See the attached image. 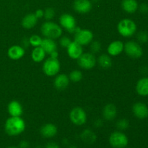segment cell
<instances>
[{
  "mask_svg": "<svg viewBox=\"0 0 148 148\" xmlns=\"http://www.w3.org/2000/svg\"><path fill=\"white\" fill-rule=\"evenodd\" d=\"M92 2L90 0H75L73 8L75 12L79 14H86L92 10Z\"/></svg>",
  "mask_w": 148,
  "mask_h": 148,
  "instance_id": "8fae6325",
  "label": "cell"
},
{
  "mask_svg": "<svg viewBox=\"0 0 148 148\" xmlns=\"http://www.w3.org/2000/svg\"><path fill=\"white\" fill-rule=\"evenodd\" d=\"M46 54V53L44 50L40 46H38V47H36L33 50L31 53V58L33 62L39 63L44 60Z\"/></svg>",
  "mask_w": 148,
  "mask_h": 148,
  "instance_id": "cb8c5ba5",
  "label": "cell"
},
{
  "mask_svg": "<svg viewBox=\"0 0 148 148\" xmlns=\"http://www.w3.org/2000/svg\"><path fill=\"white\" fill-rule=\"evenodd\" d=\"M124 51L132 59H139L143 54V50L141 46L138 43L132 40L127 42L124 44Z\"/></svg>",
  "mask_w": 148,
  "mask_h": 148,
  "instance_id": "52a82bcc",
  "label": "cell"
},
{
  "mask_svg": "<svg viewBox=\"0 0 148 148\" xmlns=\"http://www.w3.org/2000/svg\"><path fill=\"white\" fill-rule=\"evenodd\" d=\"M19 146H20V148H28L29 147V143H27V141H25V140H23V141L20 142Z\"/></svg>",
  "mask_w": 148,
  "mask_h": 148,
  "instance_id": "74e56055",
  "label": "cell"
},
{
  "mask_svg": "<svg viewBox=\"0 0 148 148\" xmlns=\"http://www.w3.org/2000/svg\"><path fill=\"white\" fill-rule=\"evenodd\" d=\"M124 49V44L123 43V42L120 41V40H115L108 45L107 51H108V54L113 56H116L122 53Z\"/></svg>",
  "mask_w": 148,
  "mask_h": 148,
  "instance_id": "e0dca14e",
  "label": "cell"
},
{
  "mask_svg": "<svg viewBox=\"0 0 148 148\" xmlns=\"http://www.w3.org/2000/svg\"><path fill=\"white\" fill-rule=\"evenodd\" d=\"M38 20V19L36 17L35 14H33V13L27 14L22 20V26L24 28L28 29V30L29 29H32L37 24Z\"/></svg>",
  "mask_w": 148,
  "mask_h": 148,
  "instance_id": "ffe728a7",
  "label": "cell"
},
{
  "mask_svg": "<svg viewBox=\"0 0 148 148\" xmlns=\"http://www.w3.org/2000/svg\"><path fill=\"white\" fill-rule=\"evenodd\" d=\"M117 30L123 37H131L137 31V25L131 19H124L118 23Z\"/></svg>",
  "mask_w": 148,
  "mask_h": 148,
  "instance_id": "3957f363",
  "label": "cell"
},
{
  "mask_svg": "<svg viewBox=\"0 0 148 148\" xmlns=\"http://www.w3.org/2000/svg\"><path fill=\"white\" fill-rule=\"evenodd\" d=\"M25 49L22 46L14 45L11 46L7 51V55L12 60H18L24 56Z\"/></svg>",
  "mask_w": 148,
  "mask_h": 148,
  "instance_id": "5bb4252c",
  "label": "cell"
},
{
  "mask_svg": "<svg viewBox=\"0 0 148 148\" xmlns=\"http://www.w3.org/2000/svg\"><path fill=\"white\" fill-rule=\"evenodd\" d=\"M136 91L141 96H147L148 95V77L141 78L139 79L136 85Z\"/></svg>",
  "mask_w": 148,
  "mask_h": 148,
  "instance_id": "44dd1931",
  "label": "cell"
},
{
  "mask_svg": "<svg viewBox=\"0 0 148 148\" xmlns=\"http://www.w3.org/2000/svg\"><path fill=\"white\" fill-rule=\"evenodd\" d=\"M34 14L38 19H40L42 18V17H43V15H44V11H43V10H41V9H39V10H36V12Z\"/></svg>",
  "mask_w": 148,
  "mask_h": 148,
  "instance_id": "e575fe53",
  "label": "cell"
},
{
  "mask_svg": "<svg viewBox=\"0 0 148 148\" xmlns=\"http://www.w3.org/2000/svg\"><path fill=\"white\" fill-rule=\"evenodd\" d=\"M46 148H60V147H59V145L56 144V143L51 142V143H49L46 145Z\"/></svg>",
  "mask_w": 148,
  "mask_h": 148,
  "instance_id": "d590c367",
  "label": "cell"
},
{
  "mask_svg": "<svg viewBox=\"0 0 148 148\" xmlns=\"http://www.w3.org/2000/svg\"><path fill=\"white\" fill-rule=\"evenodd\" d=\"M8 113L11 116H21L23 109L21 103L17 101H12L10 102L7 106Z\"/></svg>",
  "mask_w": 148,
  "mask_h": 148,
  "instance_id": "ac0fdd59",
  "label": "cell"
},
{
  "mask_svg": "<svg viewBox=\"0 0 148 148\" xmlns=\"http://www.w3.org/2000/svg\"><path fill=\"white\" fill-rule=\"evenodd\" d=\"M138 9H140V11L142 13H143V14H147V13H148V4H146V3H143V4H140Z\"/></svg>",
  "mask_w": 148,
  "mask_h": 148,
  "instance_id": "836d02e7",
  "label": "cell"
},
{
  "mask_svg": "<svg viewBox=\"0 0 148 148\" xmlns=\"http://www.w3.org/2000/svg\"><path fill=\"white\" fill-rule=\"evenodd\" d=\"M81 139L87 144H92L95 142L97 137L93 132L90 130H84L83 132L81 134Z\"/></svg>",
  "mask_w": 148,
  "mask_h": 148,
  "instance_id": "d4e9b609",
  "label": "cell"
},
{
  "mask_svg": "<svg viewBox=\"0 0 148 148\" xmlns=\"http://www.w3.org/2000/svg\"><path fill=\"white\" fill-rule=\"evenodd\" d=\"M72 40H70L69 37H66V36H64L59 40V43H60L61 46L64 48H67L68 46L71 43Z\"/></svg>",
  "mask_w": 148,
  "mask_h": 148,
  "instance_id": "d6a6232c",
  "label": "cell"
},
{
  "mask_svg": "<svg viewBox=\"0 0 148 148\" xmlns=\"http://www.w3.org/2000/svg\"><path fill=\"white\" fill-rule=\"evenodd\" d=\"M41 33L43 36L51 39L59 38L62 35V27L56 23L51 21H46L42 24Z\"/></svg>",
  "mask_w": 148,
  "mask_h": 148,
  "instance_id": "7a4b0ae2",
  "label": "cell"
},
{
  "mask_svg": "<svg viewBox=\"0 0 148 148\" xmlns=\"http://www.w3.org/2000/svg\"><path fill=\"white\" fill-rule=\"evenodd\" d=\"M69 80L74 82H78L82 79V74L79 70H74L69 74Z\"/></svg>",
  "mask_w": 148,
  "mask_h": 148,
  "instance_id": "4316f807",
  "label": "cell"
},
{
  "mask_svg": "<svg viewBox=\"0 0 148 148\" xmlns=\"http://www.w3.org/2000/svg\"><path fill=\"white\" fill-rule=\"evenodd\" d=\"M42 40L43 39L39 36L33 35V36H30L29 38V43H30V45H31L33 47H38V46H40V45H41Z\"/></svg>",
  "mask_w": 148,
  "mask_h": 148,
  "instance_id": "83f0119b",
  "label": "cell"
},
{
  "mask_svg": "<svg viewBox=\"0 0 148 148\" xmlns=\"http://www.w3.org/2000/svg\"><path fill=\"white\" fill-rule=\"evenodd\" d=\"M55 15V10H53L51 7H48L44 11V15H43V17L46 19L47 21H49L51 19H53Z\"/></svg>",
  "mask_w": 148,
  "mask_h": 148,
  "instance_id": "f546056e",
  "label": "cell"
},
{
  "mask_svg": "<svg viewBox=\"0 0 148 148\" xmlns=\"http://www.w3.org/2000/svg\"><path fill=\"white\" fill-rule=\"evenodd\" d=\"M40 47L44 50L46 53H48V54H50L53 51L57 50V45H56L54 40L48 38H45L42 40Z\"/></svg>",
  "mask_w": 148,
  "mask_h": 148,
  "instance_id": "7402d4cb",
  "label": "cell"
},
{
  "mask_svg": "<svg viewBox=\"0 0 148 148\" xmlns=\"http://www.w3.org/2000/svg\"><path fill=\"white\" fill-rule=\"evenodd\" d=\"M59 23H60L61 27L64 28L67 31L70 33L75 32L76 28V20L75 18L70 14L65 13L61 15L59 17Z\"/></svg>",
  "mask_w": 148,
  "mask_h": 148,
  "instance_id": "30bf717a",
  "label": "cell"
},
{
  "mask_svg": "<svg viewBox=\"0 0 148 148\" xmlns=\"http://www.w3.org/2000/svg\"><path fill=\"white\" fill-rule=\"evenodd\" d=\"M90 50L92 53H98L101 49V44L98 41H92L90 43Z\"/></svg>",
  "mask_w": 148,
  "mask_h": 148,
  "instance_id": "1f68e13d",
  "label": "cell"
},
{
  "mask_svg": "<svg viewBox=\"0 0 148 148\" xmlns=\"http://www.w3.org/2000/svg\"><path fill=\"white\" fill-rule=\"evenodd\" d=\"M49 55H50L51 57V58H53V59H57L58 56H59V53H58L57 51H53L51 53H50Z\"/></svg>",
  "mask_w": 148,
  "mask_h": 148,
  "instance_id": "f35d334b",
  "label": "cell"
},
{
  "mask_svg": "<svg viewBox=\"0 0 148 148\" xmlns=\"http://www.w3.org/2000/svg\"><path fill=\"white\" fill-rule=\"evenodd\" d=\"M98 64L103 69H109L112 66V60L107 54H102L98 59Z\"/></svg>",
  "mask_w": 148,
  "mask_h": 148,
  "instance_id": "484cf974",
  "label": "cell"
},
{
  "mask_svg": "<svg viewBox=\"0 0 148 148\" xmlns=\"http://www.w3.org/2000/svg\"><path fill=\"white\" fill-rule=\"evenodd\" d=\"M121 7L126 12L132 14L138 10L139 4L137 0H122Z\"/></svg>",
  "mask_w": 148,
  "mask_h": 148,
  "instance_id": "603a6c76",
  "label": "cell"
},
{
  "mask_svg": "<svg viewBox=\"0 0 148 148\" xmlns=\"http://www.w3.org/2000/svg\"><path fill=\"white\" fill-rule=\"evenodd\" d=\"M132 111L134 115L140 119H145L148 117V107L142 102H137L133 105Z\"/></svg>",
  "mask_w": 148,
  "mask_h": 148,
  "instance_id": "7c38bea8",
  "label": "cell"
},
{
  "mask_svg": "<svg viewBox=\"0 0 148 148\" xmlns=\"http://www.w3.org/2000/svg\"><path fill=\"white\" fill-rule=\"evenodd\" d=\"M69 119L75 125L82 126L87 121L86 112L81 107H75L70 111Z\"/></svg>",
  "mask_w": 148,
  "mask_h": 148,
  "instance_id": "8992f818",
  "label": "cell"
},
{
  "mask_svg": "<svg viewBox=\"0 0 148 148\" xmlns=\"http://www.w3.org/2000/svg\"><path fill=\"white\" fill-rule=\"evenodd\" d=\"M43 71L46 75L49 77H53L57 75L60 71V63L58 59L49 58L44 62L43 64Z\"/></svg>",
  "mask_w": 148,
  "mask_h": 148,
  "instance_id": "277c9868",
  "label": "cell"
},
{
  "mask_svg": "<svg viewBox=\"0 0 148 148\" xmlns=\"http://www.w3.org/2000/svg\"><path fill=\"white\" fill-rule=\"evenodd\" d=\"M7 148H17V147H13V146H12V147H7Z\"/></svg>",
  "mask_w": 148,
  "mask_h": 148,
  "instance_id": "ab89813d",
  "label": "cell"
},
{
  "mask_svg": "<svg viewBox=\"0 0 148 148\" xmlns=\"http://www.w3.org/2000/svg\"><path fill=\"white\" fill-rule=\"evenodd\" d=\"M97 60L92 53H82L77 59V64L82 69H91L96 65Z\"/></svg>",
  "mask_w": 148,
  "mask_h": 148,
  "instance_id": "ba28073f",
  "label": "cell"
},
{
  "mask_svg": "<svg viewBox=\"0 0 148 148\" xmlns=\"http://www.w3.org/2000/svg\"><path fill=\"white\" fill-rule=\"evenodd\" d=\"M69 78L65 74H59L56 75L53 81L55 88L59 90H63L68 87L69 83Z\"/></svg>",
  "mask_w": 148,
  "mask_h": 148,
  "instance_id": "9a60e30c",
  "label": "cell"
},
{
  "mask_svg": "<svg viewBox=\"0 0 148 148\" xmlns=\"http://www.w3.org/2000/svg\"><path fill=\"white\" fill-rule=\"evenodd\" d=\"M66 49H67L68 55L72 59H77V60L79 56L83 53L82 46L79 45V43H77V42H75V40L71 42V43L68 46Z\"/></svg>",
  "mask_w": 148,
  "mask_h": 148,
  "instance_id": "4fadbf2b",
  "label": "cell"
},
{
  "mask_svg": "<svg viewBox=\"0 0 148 148\" xmlns=\"http://www.w3.org/2000/svg\"><path fill=\"white\" fill-rule=\"evenodd\" d=\"M109 143L114 148H125L128 145L129 140L121 132H114L110 135Z\"/></svg>",
  "mask_w": 148,
  "mask_h": 148,
  "instance_id": "5b68a950",
  "label": "cell"
},
{
  "mask_svg": "<svg viewBox=\"0 0 148 148\" xmlns=\"http://www.w3.org/2000/svg\"><path fill=\"white\" fill-rule=\"evenodd\" d=\"M130 126V123H129L128 120L126 119H121L119 120L116 123V127L120 130H125Z\"/></svg>",
  "mask_w": 148,
  "mask_h": 148,
  "instance_id": "f1b7e54d",
  "label": "cell"
},
{
  "mask_svg": "<svg viewBox=\"0 0 148 148\" xmlns=\"http://www.w3.org/2000/svg\"><path fill=\"white\" fill-rule=\"evenodd\" d=\"M25 130V123L20 116H11L4 124V130L8 135L14 137L22 134Z\"/></svg>",
  "mask_w": 148,
  "mask_h": 148,
  "instance_id": "6da1fadb",
  "label": "cell"
},
{
  "mask_svg": "<svg viewBox=\"0 0 148 148\" xmlns=\"http://www.w3.org/2000/svg\"><path fill=\"white\" fill-rule=\"evenodd\" d=\"M40 132L45 138H51L57 134V127L53 124L49 123L42 126Z\"/></svg>",
  "mask_w": 148,
  "mask_h": 148,
  "instance_id": "2e32d148",
  "label": "cell"
},
{
  "mask_svg": "<svg viewBox=\"0 0 148 148\" xmlns=\"http://www.w3.org/2000/svg\"><path fill=\"white\" fill-rule=\"evenodd\" d=\"M137 39L140 43H147L148 41V33L146 31H140L137 33Z\"/></svg>",
  "mask_w": 148,
  "mask_h": 148,
  "instance_id": "4dcf8cb0",
  "label": "cell"
},
{
  "mask_svg": "<svg viewBox=\"0 0 148 148\" xmlns=\"http://www.w3.org/2000/svg\"><path fill=\"white\" fill-rule=\"evenodd\" d=\"M22 45H23V47H28V46L30 45V43H29V38H24L22 40Z\"/></svg>",
  "mask_w": 148,
  "mask_h": 148,
  "instance_id": "8d00e7d4",
  "label": "cell"
},
{
  "mask_svg": "<svg viewBox=\"0 0 148 148\" xmlns=\"http://www.w3.org/2000/svg\"><path fill=\"white\" fill-rule=\"evenodd\" d=\"M93 39V34L89 30H79L75 34V41L81 46L89 45Z\"/></svg>",
  "mask_w": 148,
  "mask_h": 148,
  "instance_id": "9c48e42d",
  "label": "cell"
},
{
  "mask_svg": "<svg viewBox=\"0 0 148 148\" xmlns=\"http://www.w3.org/2000/svg\"><path fill=\"white\" fill-rule=\"evenodd\" d=\"M117 114L116 107L112 103L107 104L103 110V116L108 121H112L116 118Z\"/></svg>",
  "mask_w": 148,
  "mask_h": 148,
  "instance_id": "d6986e66",
  "label": "cell"
}]
</instances>
